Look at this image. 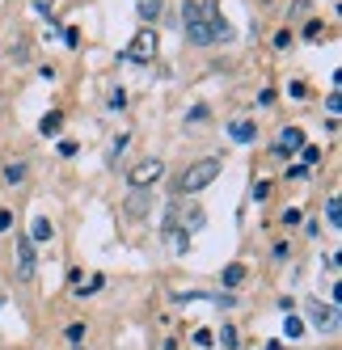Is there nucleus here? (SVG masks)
Segmentation results:
<instances>
[{"label": "nucleus", "instance_id": "f257e3e1", "mask_svg": "<svg viewBox=\"0 0 342 350\" xmlns=\"http://www.w3.org/2000/svg\"><path fill=\"white\" fill-rule=\"evenodd\" d=\"M215 17L220 5L215 0H186L182 5V34L190 46H211L215 42Z\"/></svg>", "mask_w": 342, "mask_h": 350}, {"label": "nucleus", "instance_id": "f03ea898", "mask_svg": "<svg viewBox=\"0 0 342 350\" xmlns=\"http://www.w3.org/2000/svg\"><path fill=\"white\" fill-rule=\"evenodd\" d=\"M220 173H224V161L220 157H203V161H194V165H186L182 169V178L174 182V198H182V194H199V190H207Z\"/></svg>", "mask_w": 342, "mask_h": 350}, {"label": "nucleus", "instance_id": "7ed1b4c3", "mask_svg": "<svg viewBox=\"0 0 342 350\" xmlns=\"http://www.w3.org/2000/svg\"><path fill=\"white\" fill-rule=\"evenodd\" d=\"M161 178H165V161H161V157L135 161V165L127 169V186H131V190H148V186H157Z\"/></svg>", "mask_w": 342, "mask_h": 350}, {"label": "nucleus", "instance_id": "20e7f679", "mask_svg": "<svg viewBox=\"0 0 342 350\" xmlns=\"http://www.w3.org/2000/svg\"><path fill=\"white\" fill-rule=\"evenodd\" d=\"M153 55H157V30L153 26H140L135 38H131V46L123 51V59H131V64H153Z\"/></svg>", "mask_w": 342, "mask_h": 350}, {"label": "nucleus", "instance_id": "39448f33", "mask_svg": "<svg viewBox=\"0 0 342 350\" xmlns=\"http://www.w3.org/2000/svg\"><path fill=\"white\" fill-rule=\"evenodd\" d=\"M34 270H38V254H34L30 237H17V274H21V283H30Z\"/></svg>", "mask_w": 342, "mask_h": 350}, {"label": "nucleus", "instance_id": "423d86ee", "mask_svg": "<svg viewBox=\"0 0 342 350\" xmlns=\"http://www.w3.org/2000/svg\"><path fill=\"white\" fill-rule=\"evenodd\" d=\"M300 148H304V131L300 127H283L279 144H275V157H291V152H300Z\"/></svg>", "mask_w": 342, "mask_h": 350}, {"label": "nucleus", "instance_id": "0eeeda50", "mask_svg": "<svg viewBox=\"0 0 342 350\" xmlns=\"http://www.w3.org/2000/svg\"><path fill=\"white\" fill-rule=\"evenodd\" d=\"M308 329H330V325H334V312L321 304V299H308Z\"/></svg>", "mask_w": 342, "mask_h": 350}, {"label": "nucleus", "instance_id": "6e6552de", "mask_svg": "<svg viewBox=\"0 0 342 350\" xmlns=\"http://www.w3.org/2000/svg\"><path fill=\"white\" fill-rule=\"evenodd\" d=\"M203 224H207V211H203L199 203H190V207H186V219H178V232H186V237H190V232H199Z\"/></svg>", "mask_w": 342, "mask_h": 350}, {"label": "nucleus", "instance_id": "1a4fd4ad", "mask_svg": "<svg viewBox=\"0 0 342 350\" xmlns=\"http://www.w3.org/2000/svg\"><path fill=\"white\" fill-rule=\"evenodd\" d=\"M26 237H30V245H34V249H38V245H47V241L55 237L51 219H47V215H34V224H30V232H26Z\"/></svg>", "mask_w": 342, "mask_h": 350}, {"label": "nucleus", "instance_id": "9d476101", "mask_svg": "<svg viewBox=\"0 0 342 350\" xmlns=\"http://www.w3.org/2000/svg\"><path fill=\"white\" fill-rule=\"evenodd\" d=\"M228 135H233V144H254V139H258V127H254V118H237L233 127H228Z\"/></svg>", "mask_w": 342, "mask_h": 350}, {"label": "nucleus", "instance_id": "9b49d317", "mask_svg": "<svg viewBox=\"0 0 342 350\" xmlns=\"http://www.w3.org/2000/svg\"><path fill=\"white\" fill-rule=\"evenodd\" d=\"M85 334H89L85 321H68V325H64V342H68L72 350H85Z\"/></svg>", "mask_w": 342, "mask_h": 350}, {"label": "nucleus", "instance_id": "f8f14e48", "mask_svg": "<svg viewBox=\"0 0 342 350\" xmlns=\"http://www.w3.org/2000/svg\"><path fill=\"white\" fill-rule=\"evenodd\" d=\"M148 211H153V194H148V190H131V198H127V215L140 219V215H148Z\"/></svg>", "mask_w": 342, "mask_h": 350}, {"label": "nucleus", "instance_id": "ddd939ff", "mask_svg": "<svg viewBox=\"0 0 342 350\" xmlns=\"http://www.w3.org/2000/svg\"><path fill=\"white\" fill-rule=\"evenodd\" d=\"M60 127H64V114H60V110H47V114L38 118V131H42L47 139H51V135H60Z\"/></svg>", "mask_w": 342, "mask_h": 350}, {"label": "nucleus", "instance_id": "4468645a", "mask_svg": "<svg viewBox=\"0 0 342 350\" xmlns=\"http://www.w3.org/2000/svg\"><path fill=\"white\" fill-rule=\"evenodd\" d=\"M241 279H246V262H233V266H224V274H220V283H224V291L241 287Z\"/></svg>", "mask_w": 342, "mask_h": 350}, {"label": "nucleus", "instance_id": "2eb2a0df", "mask_svg": "<svg viewBox=\"0 0 342 350\" xmlns=\"http://www.w3.org/2000/svg\"><path fill=\"white\" fill-rule=\"evenodd\" d=\"M26 178H30V165H26V161H9V165H5V182H9V186L26 182Z\"/></svg>", "mask_w": 342, "mask_h": 350}, {"label": "nucleus", "instance_id": "dca6fc26", "mask_svg": "<svg viewBox=\"0 0 342 350\" xmlns=\"http://www.w3.org/2000/svg\"><path fill=\"white\" fill-rule=\"evenodd\" d=\"M283 334H287V342H300V338L308 334V325H304L300 317H287V321H283Z\"/></svg>", "mask_w": 342, "mask_h": 350}, {"label": "nucleus", "instance_id": "f3484780", "mask_svg": "<svg viewBox=\"0 0 342 350\" xmlns=\"http://www.w3.org/2000/svg\"><path fill=\"white\" fill-rule=\"evenodd\" d=\"M135 9H140V17H144V21L153 26V21L161 17V0H135Z\"/></svg>", "mask_w": 342, "mask_h": 350}, {"label": "nucleus", "instance_id": "a211bd4d", "mask_svg": "<svg viewBox=\"0 0 342 350\" xmlns=\"http://www.w3.org/2000/svg\"><path fill=\"white\" fill-rule=\"evenodd\" d=\"M338 219H342V198L330 194V198H326V224H330V228H338Z\"/></svg>", "mask_w": 342, "mask_h": 350}, {"label": "nucleus", "instance_id": "6ab92c4d", "mask_svg": "<svg viewBox=\"0 0 342 350\" xmlns=\"http://www.w3.org/2000/svg\"><path fill=\"white\" fill-rule=\"evenodd\" d=\"M102 287H106V274H93V279H89L85 287H77V291H72V295H77V299H89L93 291H102Z\"/></svg>", "mask_w": 342, "mask_h": 350}, {"label": "nucleus", "instance_id": "aec40b11", "mask_svg": "<svg viewBox=\"0 0 342 350\" xmlns=\"http://www.w3.org/2000/svg\"><path fill=\"white\" fill-rule=\"evenodd\" d=\"M237 325H220V346H224V350H237Z\"/></svg>", "mask_w": 342, "mask_h": 350}, {"label": "nucleus", "instance_id": "412c9836", "mask_svg": "<svg viewBox=\"0 0 342 350\" xmlns=\"http://www.w3.org/2000/svg\"><path fill=\"white\" fill-rule=\"evenodd\" d=\"M317 161H321V148H313V144H304V148H300V165H304V169H313Z\"/></svg>", "mask_w": 342, "mask_h": 350}, {"label": "nucleus", "instance_id": "4be33fe9", "mask_svg": "<svg viewBox=\"0 0 342 350\" xmlns=\"http://www.w3.org/2000/svg\"><path fill=\"white\" fill-rule=\"evenodd\" d=\"M321 34H326V21H317V17H313V21H304V38H308V42H317Z\"/></svg>", "mask_w": 342, "mask_h": 350}, {"label": "nucleus", "instance_id": "5701e85b", "mask_svg": "<svg viewBox=\"0 0 342 350\" xmlns=\"http://www.w3.org/2000/svg\"><path fill=\"white\" fill-rule=\"evenodd\" d=\"M207 299H211L215 308H233V304H237V295H233V291H220V295H207Z\"/></svg>", "mask_w": 342, "mask_h": 350}, {"label": "nucleus", "instance_id": "b1692460", "mask_svg": "<svg viewBox=\"0 0 342 350\" xmlns=\"http://www.w3.org/2000/svg\"><path fill=\"white\" fill-rule=\"evenodd\" d=\"M287 97H296V102H304V97H308V85H304V81H291V85H287Z\"/></svg>", "mask_w": 342, "mask_h": 350}, {"label": "nucleus", "instance_id": "393cba45", "mask_svg": "<svg viewBox=\"0 0 342 350\" xmlns=\"http://www.w3.org/2000/svg\"><path fill=\"white\" fill-rule=\"evenodd\" d=\"M271 258H275V262H287V258H291V245H287V241H275V249H271Z\"/></svg>", "mask_w": 342, "mask_h": 350}, {"label": "nucleus", "instance_id": "a878e982", "mask_svg": "<svg viewBox=\"0 0 342 350\" xmlns=\"http://www.w3.org/2000/svg\"><path fill=\"white\" fill-rule=\"evenodd\" d=\"M211 342H215V334H211V329H194V346H203V350H207Z\"/></svg>", "mask_w": 342, "mask_h": 350}, {"label": "nucleus", "instance_id": "bb28decb", "mask_svg": "<svg viewBox=\"0 0 342 350\" xmlns=\"http://www.w3.org/2000/svg\"><path fill=\"white\" fill-rule=\"evenodd\" d=\"M127 106V89H114L110 93V110H123Z\"/></svg>", "mask_w": 342, "mask_h": 350}, {"label": "nucleus", "instance_id": "cd10ccee", "mask_svg": "<svg viewBox=\"0 0 342 350\" xmlns=\"http://www.w3.org/2000/svg\"><path fill=\"white\" fill-rule=\"evenodd\" d=\"M0 232H13V211L0 207Z\"/></svg>", "mask_w": 342, "mask_h": 350}, {"label": "nucleus", "instance_id": "c85d7f7f", "mask_svg": "<svg viewBox=\"0 0 342 350\" xmlns=\"http://www.w3.org/2000/svg\"><path fill=\"white\" fill-rule=\"evenodd\" d=\"M207 118V106H194V110H186V122H203Z\"/></svg>", "mask_w": 342, "mask_h": 350}, {"label": "nucleus", "instance_id": "c756f323", "mask_svg": "<svg viewBox=\"0 0 342 350\" xmlns=\"http://www.w3.org/2000/svg\"><path fill=\"white\" fill-rule=\"evenodd\" d=\"M127 144H131V135H118V139L110 144V157H118V152H123V148H127Z\"/></svg>", "mask_w": 342, "mask_h": 350}, {"label": "nucleus", "instance_id": "7c9ffc66", "mask_svg": "<svg viewBox=\"0 0 342 350\" xmlns=\"http://www.w3.org/2000/svg\"><path fill=\"white\" fill-rule=\"evenodd\" d=\"M283 224H287V228H296V224H300V211L287 207V211H283Z\"/></svg>", "mask_w": 342, "mask_h": 350}, {"label": "nucleus", "instance_id": "2f4dec72", "mask_svg": "<svg viewBox=\"0 0 342 350\" xmlns=\"http://www.w3.org/2000/svg\"><path fill=\"white\" fill-rule=\"evenodd\" d=\"M64 42H68V46H77V42H81V30H77V26H68V30H64Z\"/></svg>", "mask_w": 342, "mask_h": 350}, {"label": "nucleus", "instance_id": "473e14b6", "mask_svg": "<svg viewBox=\"0 0 342 350\" xmlns=\"http://www.w3.org/2000/svg\"><path fill=\"white\" fill-rule=\"evenodd\" d=\"M254 198H258V203H262V198H271V182H258L254 186Z\"/></svg>", "mask_w": 342, "mask_h": 350}, {"label": "nucleus", "instance_id": "72a5a7b5", "mask_svg": "<svg viewBox=\"0 0 342 350\" xmlns=\"http://www.w3.org/2000/svg\"><path fill=\"white\" fill-rule=\"evenodd\" d=\"M60 157H77V144H72V139H60Z\"/></svg>", "mask_w": 342, "mask_h": 350}, {"label": "nucleus", "instance_id": "f704fd0d", "mask_svg": "<svg viewBox=\"0 0 342 350\" xmlns=\"http://www.w3.org/2000/svg\"><path fill=\"white\" fill-rule=\"evenodd\" d=\"M275 46H279V51H283V46H291V30H279L275 34Z\"/></svg>", "mask_w": 342, "mask_h": 350}, {"label": "nucleus", "instance_id": "c9c22d12", "mask_svg": "<svg viewBox=\"0 0 342 350\" xmlns=\"http://www.w3.org/2000/svg\"><path fill=\"white\" fill-rule=\"evenodd\" d=\"M161 350H178V342H174V338H169V342H165V346H161Z\"/></svg>", "mask_w": 342, "mask_h": 350}, {"label": "nucleus", "instance_id": "e433bc0d", "mask_svg": "<svg viewBox=\"0 0 342 350\" xmlns=\"http://www.w3.org/2000/svg\"><path fill=\"white\" fill-rule=\"evenodd\" d=\"M266 350H283V346H279V342H266Z\"/></svg>", "mask_w": 342, "mask_h": 350}, {"label": "nucleus", "instance_id": "4c0bfd02", "mask_svg": "<svg viewBox=\"0 0 342 350\" xmlns=\"http://www.w3.org/2000/svg\"><path fill=\"white\" fill-rule=\"evenodd\" d=\"M0 304H5V295H0Z\"/></svg>", "mask_w": 342, "mask_h": 350}]
</instances>
